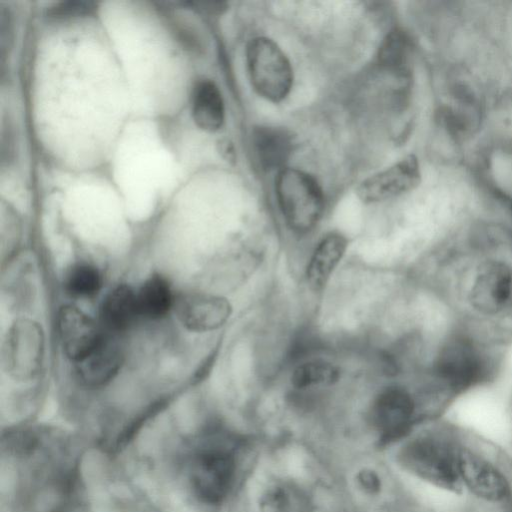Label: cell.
<instances>
[{"label":"cell","mask_w":512,"mask_h":512,"mask_svg":"<svg viewBox=\"0 0 512 512\" xmlns=\"http://www.w3.org/2000/svg\"><path fill=\"white\" fill-rule=\"evenodd\" d=\"M275 194L284 221L294 233H309L322 218L324 194L317 180L307 172L288 167L278 172Z\"/></svg>","instance_id":"obj_1"},{"label":"cell","mask_w":512,"mask_h":512,"mask_svg":"<svg viewBox=\"0 0 512 512\" xmlns=\"http://www.w3.org/2000/svg\"><path fill=\"white\" fill-rule=\"evenodd\" d=\"M247 66L251 85L259 96L272 103L283 101L293 86L291 63L272 39L258 36L250 40Z\"/></svg>","instance_id":"obj_2"},{"label":"cell","mask_w":512,"mask_h":512,"mask_svg":"<svg viewBox=\"0 0 512 512\" xmlns=\"http://www.w3.org/2000/svg\"><path fill=\"white\" fill-rule=\"evenodd\" d=\"M402 459L410 471L440 488L458 492L463 486L459 450L444 441L434 438L415 440L404 449Z\"/></svg>","instance_id":"obj_3"},{"label":"cell","mask_w":512,"mask_h":512,"mask_svg":"<svg viewBox=\"0 0 512 512\" xmlns=\"http://www.w3.org/2000/svg\"><path fill=\"white\" fill-rule=\"evenodd\" d=\"M44 358V335L38 323L21 319L8 330L2 360L6 372L17 380H30L40 371Z\"/></svg>","instance_id":"obj_4"},{"label":"cell","mask_w":512,"mask_h":512,"mask_svg":"<svg viewBox=\"0 0 512 512\" xmlns=\"http://www.w3.org/2000/svg\"><path fill=\"white\" fill-rule=\"evenodd\" d=\"M235 475L231 452L221 447L200 451L193 459L190 482L195 495L206 504H218L229 493Z\"/></svg>","instance_id":"obj_5"},{"label":"cell","mask_w":512,"mask_h":512,"mask_svg":"<svg viewBox=\"0 0 512 512\" xmlns=\"http://www.w3.org/2000/svg\"><path fill=\"white\" fill-rule=\"evenodd\" d=\"M436 373L450 388L462 391L481 381L486 373V364L470 339L455 336L441 349Z\"/></svg>","instance_id":"obj_6"},{"label":"cell","mask_w":512,"mask_h":512,"mask_svg":"<svg viewBox=\"0 0 512 512\" xmlns=\"http://www.w3.org/2000/svg\"><path fill=\"white\" fill-rule=\"evenodd\" d=\"M421 181L418 159L410 154L364 179L356 193L364 203L382 202L416 188Z\"/></svg>","instance_id":"obj_7"},{"label":"cell","mask_w":512,"mask_h":512,"mask_svg":"<svg viewBox=\"0 0 512 512\" xmlns=\"http://www.w3.org/2000/svg\"><path fill=\"white\" fill-rule=\"evenodd\" d=\"M57 331L64 354L74 364L88 356L105 335L101 326L73 305L59 309Z\"/></svg>","instance_id":"obj_8"},{"label":"cell","mask_w":512,"mask_h":512,"mask_svg":"<svg viewBox=\"0 0 512 512\" xmlns=\"http://www.w3.org/2000/svg\"><path fill=\"white\" fill-rule=\"evenodd\" d=\"M472 306L479 312L495 315L512 300V271L503 262L490 261L478 271L471 288Z\"/></svg>","instance_id":"obj_9"},{"label":"cell","mask_w":512,"mask_h":512,"mask_svg":"<svg viewBox=\"0 0 512 512\" xmlns=\"http://www.w3.org/2000/svg\"><path fill=\"white\" fill-rule=\"evenodd\" d=\"M179 321L194 332L213 331L222 327L232 314L230 302L220 296L193 292L175 299Z\"/></svg>","instance_id":"obj_10"},{"label":"cell","mask_w":512,"mask_h":512,"mask_svg":"<svg viewBox=\"0 0 512 512\" xmlns=\"http://www.w3.org/2000/svg\"><path fill=\"white\" fill-rule=\"evenodd\" d=\"M414 402L410 394L400 387H388L375 399L372 406V419L385 440H394L409 429Z\"/></svg>","instance_id":"obj_11"},{"label":"cell","mask_w":512,"mask_h":512,"mask_svg":"<svg viewBox=\"0 0 512 512\" xmlns=\"http://www.w3.org/2000/svg\"><path fill=\"white\" fill-rule=\"evenodd\" d=\"M122 363L123 353L115 336L105 333L97 347L75 363V372L82 385L97 388L113 380Z\"/></svg>","instance_id":"obj_12"},{"label":"cell","mask_w":512,"mask_h":512,"mask_svg":"<svg viewBox=\"0 0 512 512\" xmlns=\"http://www.w3.org/2000/svg\"><path fill=\"white\" fill-rule=\"evenodd\" d=\"M459 472L462 483L476 496L488 501H500L509 493L507 481L487 461L470 451L459 450Z\"/></svg>","instance_id":"obj_13"},{"label":"cell","mask_w":512,"mask_h":512,"mask_svg":"<svg viewBox=\"0 0 512 512\" xmlns=\"http://www.w3.org/2000/svg\"><path fill=\"white\" fill-rule=\"evenodd\" d=\"M250 144L254 159L263 171L280 172L292 154L294 138L282 127L259 125L251 131Z\"/></svg>","instance_id":"obj_14"},{"label":"cell","mask_w":512,"mask_h":512,"mask_svg":"<svg viewBox=\"0 0 512 512\" xmlns=\"http://www.w3.org/2000/svg\"><path fill=\"white\" fill-rule=\"evenodd\" d=\"M348 246L347 238L339 232L322 237L314 248L306 267V281L314 292L324 289Z\"/></svg>","instance_id":"obj_15"},{"label":"cell","mask_w":512,"mask_h":512,"mask_svg":"<svg viewBox=\"0 0 512 512\" xmlns=\"http://www.w3.org/2000/svg\"><path fill=\"white\" fill-rule=\"evenodd\" d=\"M99 315L105 333L116 336L126 331L139 317L135 290L127 284L112 288L100 304Z\"/></svg>","instance_id":"obj_16"},{"label":"cell","mask_w":512,"mask_h":512,"mask_svg":"<svg viewBox=\"0 0 512 512\" xmlns=\"http://www.w3.org/2000/svg\"><path fill=\"white\" fill-rule=\"evenodd\" d=\"M192 117L196 125L207 132L219 130L225 120V106L217 85L210 80L200 81L192 94Z\"/></svg>","instance_id":"obj_17"},{"label":"cell","mask_w":512,"mask_h":512,"mask_svg":"<svg viewBox=\"0 0 512 512\" xmlns=\"http://www.w3.org/2000/svg\"><path fill=\"white\" fill-rule=\"evenodd\" d=\"M138 316L157 320L174 308L175 299L168 280L160 274H152L135 290Z\"/></svg>","instance_id":"obj_18"},{"label":"cell","mask_w":512,"mask_h":512,"mask_svg":"<svg viewBox=\"0 0 512 512\" xmlns=\"http://www.w3.org/2000/svg\"><path fill=\"white\" fill-rule=\"evenodd\" d=\"M411 41L400 29L390 31L378 51V64L396 77L410 78Z\"/></svg>","instance_id":"obj_19"},{"label":"cell","mask_w":512,"mask_h":512,"mask_svg":"<svg viewBox=\"0 0 512 512\" xmlns=\"http://www.w3.org/2000/svg\"><path fill=\"white\" fill-rule=\"evenodd\" d=\"M340 371L333 363L311 359L297 365L291 374V384L297 389L329 386L338 381Z\"/></svg>","instance_id":"obj_20"},{"label":"cell","mask_w":512,"mask_h":512,"mask_svg":"<svg viewBox=\"0 0 512 512\" xmlns=\"http://www.w3.org/2000/svg\"><path fill=\"white\" fill-rule=\"evenodd\" d=\"M63 285L69 295L88 298L96 295L101 289L102 276L95 265L80 261L73 263L66 270Z\"/></svg>","instance_id":"obj_21"},{"label":"cell","mask_w":512,"mask_h":512,"mask_svg":"<svg viewBox=\"0 0 512 512\" xmlns=\"http://www.w3.org/2000/svg\"><path fill=\"white\" fill-rule=\"evenodd\" d=\"M58 15H75V14H83L89 13L92 10L90 3L84 2H69L63 3L57 7Z\"/></svg>","instance_id":"obj_22"}]
</instances>
